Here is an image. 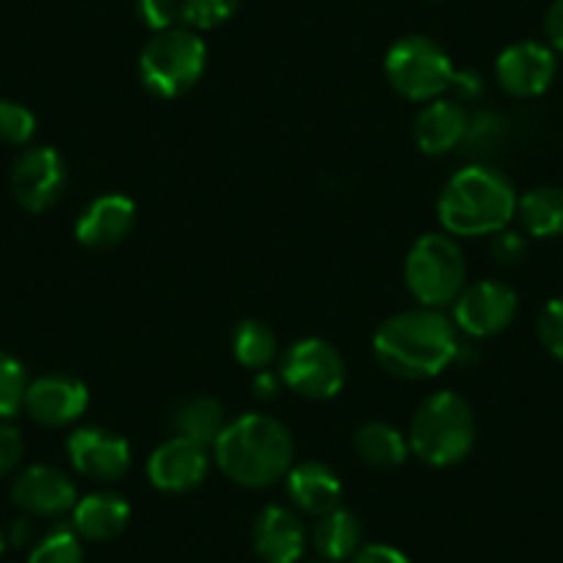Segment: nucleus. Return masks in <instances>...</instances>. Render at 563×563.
I'll list each match as a JSON object with an SVG mask.
<instances>
[{
    "label": "nucleus",
    "instance_id": "25",
    "mask_svg": "<svg viewBox=\"0 0 563 563\" xmlns=\"http://www.w3.org/2000/svg\"><path fill=\"white\" fill-rule=\"evenodd\" d=\"M232 356L238 365L249 367V371H268L274 360L279 356V343L268 323L257 321V318H243L232 329Z\"/></svg>",
    "mask_w": 563,
    "mask_h": 563
},
{
    "label": "nucleus",
    "instance_id": "13",
    "mask_svg": "<svg viewBox=\"0 0 563 563\" xmlns=\"http://www.w3.org/2000/svg\"><path fill=\"white\" fill-rule=\"evenodd\" d=\"M210 473V448L186 437H172L155 448L147 462L150 484L166 495H186L197 489Z\"/></svg>",
    "mask_w": 563,
    "mask_h": 563
},
{
    "label": "nucleus",
    "instance_id": "20",
    "mask_svg": "<svg viewBox=\"0 0 563 563\" xmlns=\"http://www.w3.org/2000/svg\"><path fill=\"white\" fill-rule=\"evenodd\" d=\"M130 506L111 489L78 497L73 508V530L86 541H111L128 528Z\"/></svg>",
    "mask_w": 563,
    "mask_h": 563
},
{
    "label": "nucleus",
    "instance_id": "39",
    "mask_svg": "<svg viewBox=\"0 0 563 563\" xmlns=\"http://www.w3.org/2000/svg\"><path fill=\"white\" fill-rule=\"evenodd\" d=\"M434 3H437V0H434Z\"/></svg>",
    "mask_w": 563,
    "mask_h": 563
},
{
    "label": "nucleus",
    "instance_id": "18",
    "mask_svg": "<svg viewBox=\"0 0 563 563\" xmlns=\"http://www.w3.org/2000/svg\"><path fill=\"white\" fill-rule=\"evenodd\" d=\"M288 478V497L301 514L310 517H323V514L340 508L343 500V484H340L338 473L329 464L318 462V459H307L290 467Z\"/></svg>",
    "mask_w": 563,
    "mask_h": 563
},
{
    "label": "nucleus",
    "instance_id": "32",
    "mask_svg": "<svg viewBox=\"0 0 563 563\" xmlns=\"http://www.w3.org/2000/svg\"><path fill=\"white\" fill-rule=\"evenodd\" d=\"M492 257L503 265H519L528 254V241H525L522 232H511V230H500L492 235Z\"/></svg>",
    "mask_w": 563,
    "mask_h": 563
},
{
    "label": "nucleus",
    "instance_id": "3",
    "mask_svg": "<svg viewBox=\"0 0 563 563\" xmlns=\"http://www.w3.org/2000/svg\"><path fill=\"white\" fill-rule=\"evenodd\" d=\"M517 191L503 172L492 166H467L445 183L437 202L448 235L478 238L506 230L517 216Z\"/></svg>",
    "mask_w": 563,
    "mask_h": 563
},
{
    "label": "nucleus",
    "instance_id": "35",
    "mask_svg": "<svg viewBox=\"0 0 563 563\" xmlns=\"http://www.w3.org/2000/svg\"><path fill=\"white\" fill-rule=\"evenodd\" d=\"M544 31L547 42H550V51L555 53V56H563V0H555V3L547 9Z\"/></svg>",
    "mask_w": 563,
    "mask_h": 563
},
{
    "label": "nucleus",
    "instance_id": "7",
    "mask_svg": "<svg viewBox=\"0 0 563 563\" xmlns=\"http://www.w3.org/2000/svg\"><path fill=\"white\" fill-rule=\"evenodd\" d=\"M384 75L404 100L431 102L451 89L456 69L440 42L411 34L389 47L384 56Z\"/></svg>",
    "mask_w": 563,
    "mask_h": 563
},
{
    "label": "nucleus",
    "instance_id": "12",
    "mask_svg": "<svg viewBox=\"0 0 563 563\" xmlns=\"http://www.w3.org/2000/svg\"><path fill=\"white\" fill-rule=\"evenodd\" d=\"M558 73L555 53L550 45L541 42H514L506 51L497 56L495 62V78L511 97L528 100V97L544 95L552 86Z\"/></svg>",
    "mask_w": 563,
    "mask_h": 563
},
{
    "label": "nucleus",
    "instance_id": "33",
    "mask_svg": "<svg viewBox=\"0 0 563 563\" xmlns=\"http://www.w3.org/2000/svg\"><path fill=\"white\" fill-rule=\"evenodd\" d=\"M25 442L18 426L9 420H0V475L12 473L20 462H23Z\"/></svg>",
    "mask_w": 563,
    "mask_h": 563
},
{
    "label": "nucleus",
    "instance_id": "36",
    "mask_svg": "<svg viewBox=\"0 0 563 563\" xmlns=\"http://www.w3.org/2000/svg\"><path fill=\"white\" fill-rule=\"evenodd\" d=\"M448 91H456L459 100H475V97L484 91V80L481 75H475L473 69H459L451 80V89Z\"/></svg>",
    "mask_w": 563,
    "mask_h": 563
},
{
    "label": "nucleus",
    "instance_id": "11",
    "mask_svg": "<svg viewBox=\"0 0 563 563\" xmlns=\"http://www.w3.org/2000/svg\"><path fill=\"white\" fill-rule=\"evenodd\" d=\"M23 409L45 429H64L89 409V387L69 373H47L29 382Z\"/></svg>",
    "mask_w": 563,
    "mask_h": 563
},
{
    "label": "nucleus",
    "instance_id": "10",
    "mask_svg": "<svg viewBox=\"0 0 563 563\" xmlns=\"http://www.w3.org/2000/svg\"><path fill=\"white\" fill-rule=\"evenodd\" d=\"M67 191V164L53 147H29L12 166V194L29 213L56 208Z\"/></svg>",
    "mask_w": 563,
    "mask_h": 563
},
{
    "label": "nucleus",
    "instance_id": "19",
    "mask_svg": "<svg viewBox=\"0 0 563 563\" xmlns=\"http://www.w3.org/2000/svg\"><path fill=\"white\" fill-rule=\"evenodd\" d=\"M470 117L456 100H431L415 119V141L426 155H448L467 139Z\"/></svg>",
    "mask_w": 563,
    "mask_h": 563
},
{
    "label": "nucleus",
    "instance_id": "4",
    "mask_svg": "<svg viewBox=\"0 0 563 563\" xmlns=\"http://www.w3.org/2000/svg\"><path fill=\"white\" fill-rule=\"evenodd\" d=\"M475 434L473 406L453 389H442L417 406L409 426V451L429 467H453L470 456Z\"/></svg>",
    "mask_w": 563,
    "mask_h": 563
},
{
    "label": "nucleus",
    "instance_id": "9",
    "mask_svg": "<svg viewBox=\"0 0 563 563\" xmlns=\"http://www.w3.org/2000/svg\"><path fill=\"white\" fill-rule=\"evenodd\" d=\"M453 327L470 338H495L506 332L511 321L517 318L519 296L506 282L481 279L467 285L453 301Z\"/></svg>",
    "mask_w": 563,
    "mask_h": 563
},
{
    "label": "nucleus",
    "instance_id": "22",
    "mask_svg": "<svg viewBox=\"0 0 563 563\" xmlns=\"http://www.w3.org/2000/svg\"><path fill=\"white\" fill-rule=\"evenodd\" d=\"M354 451L373 470H395L409 459V440L389 422H365L354 434Z\"/></svg>",
    "mask_w": 563,
    "mask_h": 563
},
{
    "label": "nucleus",
    "instance_id": "14",
    "mask_svg": "<svg viewBox=\"0 0 563 563\" xmlns=\"http://www.w3.org/2000/svg\"><path fill=\"white\" fill-rule=\"evenodd\" d=\"M67 456L75 473L89 481L111 484L130 470V445L102 426H84L67 440Z\"/></svg>",
    "mask_w": 563,
    "mask_h": 563
},
{
    "label": "nucleus",
    "instance_id": "28",
    "mask_svg": "<svg viewBox=\"0 0 563 563\" xmlns=\"http://www.w3.org/2000/svg\"><path fill=\"white\" fill-rule=\"evenodd\" d=\"M36 133V117L18 100H0V141L25 147Z\"/></svg>",
    "mask_w": 563,
    "mask_h": 563
},
{
    "label": "nucleus",
    "instance_id": "29",
    "mask_svg": "<svg viewBox=\"0 0 563 563\" xmlns=\"http://www.w3.org/2000/svg\"><path fill=\"white\" fill-rule=\"evenodd\" d=\"M241 0H183V23L194 31L224 25L238 12Z\"/></svg>",
    "mask_w": 563,
    "mask_h": 563
},
{
    "label": "nucleus",
    "instance_id": "15",
    "mask_svg": "<svg viewBox=\"0 0 563 563\" xmlns=\"http://www.w3.org/2000/svg\"><path fill=\"white\" fill-rule=\"evenodd\" d=\"M12 500L29 517H64L78 503V489L73 478L51 464H31L14 478Z\"/></svg>",
    "mask_w": 563,
    "mask_h": 563
},
{
    "label": "nucleus",
    "instance_id": "16",
    "mask_svg": "<svg viewBox=\"0 0 563 563\" xmlns=\"http://www.w3.org/2000/svg\"><path fill=\"white\" fill-rule=\"evenodd\" d=\"M135 224V202L124 194L95 197L75 221V238L86 249L119 246Z\"/></svg>",
    "mask_w": 563,
    "mask_h": 563
},
{
    "label": "nucleus",
    "instance_id": "34",
    "mask_svg": "<svg viewBox=\"0 0 563 563\" xmlns=\"http://www.w3.org/2000/svg\"><path fill=\"white\" fill-rule=\"evenodd\" d=\"M349 563H411L400 550L389 544H362Z\"/></svg>",
    "mask_w": 563,
    "mask_h": 563
},
{
    "label": "nucleus",
    "instance_id": "2",
    "mask_svg": "<svg viewBox=\"0 0 563 563\" xmlns=\"http://www.w3.org/2000/svg\"><path fill=\"white\" fill-rule=\"evenodd\" d=\"M213 456L232 484L268 489L290 473L296 445L288 426H282L276 417L246 411L227 422L213 445Z\"/></svg>",
    "mask_w": 563,
    "mask_h": 563
},
{
    "label": "nucleus",
    "instance_id": "30",
    "mask_svg": "<svg viewBox=\"0 0 563 563\" xmlns=\"http://www.w3.org/2000/svg\"><path fill=\"white\" fill-rule=\"evenodd\" d=\"M135 14L153 34H158L180 23L183 0H135Z\"/></svg>",
    "mask_w": 563,
    "mask_h": 563
},
{
    "label": "nucleus",
    "instance_id": "37",
    "mask_svg": "<svg viewBox=\"0 0 563 563\" xmlns=\"http://www.w3.org/2000/svg\"><path fill=\"white\" fill-rule=\"evenodd\" d=\"M282 384H285V382H282L279 373H274V371H257V376H254L252 389H254V395H257V398L271 400V398H276V393H279Z\"/></svg>",
    "mask_w": 563,
    "mask_h": 563
},
{
    "label": "nucleus",
    "instance_id": "26",
    "mask_svg": "<svg viewBox=\"0 0 563 563\" xmlns=\"http://www.w3.org/2000/svg\"><path fill=\"white\" fill-rule=\"evenodd\" d=\"M29 376L18 356L0 351V420H12L25 404Z\"/></svg>",
    "mask_w": 563,
    "mask_h": 563
},
{
    "label": "nucleus",
    "instance_id": "6",
    "mask_svg": "<svg viewBox=\"0 0 563 563\" xmlns=\"http://www.w3.org/2000/svg\"><path fill=\"white\" fill-rule=\"evenodd\" d=\"M404 282L420 307H451L467 288V260L462 246L442 232L417 238L404 260Z\"/></svg>",
    "mask_w": 563,
    "mask_h": 563
},
{
    "label": "nucleus",
    "instance_id": "1",
    "mask_svg": "<svg viewBox=\"0 0 563 563\" xmlns=\"http://www.w3.org/2000/svg\"><path fill=\"white\" fill-rule=\"evenodd\" d=\"M459 329L442 310L417 307L387 318L373 334L376 362L395 378L426 382L459 360Z\"/></svg>",
    "mask_w": 563,
    "mask_h": 563
},
{
    "label": "nucleus",
    "instance_id": "23",
    "mask_svg": "<svg viewBox=\"0 0 563 563\" xmlns=\"http://www.w3.org/2000/svg\"><path fill=\"white\" fill-rule=\"evenodd\" d=\"M517 216L530 238L563 235V188L536 186L519 197Z\"/></svg>",
    "mask_w": 563,
    "mask_h": 563
},
{
    "label": "nucleus",
    "instance_id": "17",
    "mask_svg": "<svg viewBox=\"0 0 563 563\" xmlns=\"http://www.w3.org/2000/svg\"><path fill=\"white\" fill-rule=\"evenodd\" d=\"M252 544L263 563H299L307 550L299 514L285 506H265L254 519Z\"/></svg>",
    "mask_w": 563,
    "mask_h": 563
},
{
    "label": "nucleus",
    "instance_id": "24",
    "mask_svg": "<svg viewBox=\"0 0 563 563\" xmlns=\"http://www.w3.org/2000/svg\"><path fill=\"white\" fill-rule=\"evenodd\" d=\"M227 422H230V417H227L224 404L210 398V395H199V398L186 400L175 415L177 437H186V440L199 442L205 448L216 445L221 431L227 429Z\"/></svg>",
    "mask_w": 563,
    "mask_h": 563
},
{
    "label": "nucleus",
    "instance_id": "21",
    "mask_svg": "<svg viewBox=\"0 0 563 563\" xmlns=\"http://www.w3.org/2000/svg\"><path fill=\"white\" fill-rule=\"evenodd\" d=\"M312 547L329 563L351 561L354 552L362 547V525L356 514L340 506L318 517L316 528H312Z\"/></svg>",
    "mask_w": 563,
    "mask_h": 563
},
{
    "label": "nucleus",
    "instance_id": "31",
    "mask_svg": "<svg viewBox=\"0 0 563 563\" xmlns=\"http://www.w3.org/2000/svg\"><path fill=\"white\" fill-rule=\"evenodd\" d=\"M539 340L547 354L563 362V296L547 301L544 310L539 312Z\"/></svg>",
    "mask_w": 563,
    "mask_h": 563
},
{
    "label": "nucleus",
    "instance_id": "38",
    "mask_svg": "<svg viewBox=\"0 0 563 563\" xmlns=\"http://www.w3.org/2000/svg\"><path fill=\"white\" fill-rule=\"evenodd\" d=\"M3 550H7V541H3V533H0V555H3Z\"/></svg>",
    "mask_w": 563,
    "mask_h": 563
},
{
    "label": "nucleus",
    "instance_id": "8",
    "mask_svg": "<svg viewBox=\"0 0 563 563\" xmlns=\"http://www.w3.org/2000/svg\"><path fill=\"white\" fill-rule=\"evenodd\" d=\"M279 376L285 387L310 400H329L343 389L345 362L332 343L321 338L296 340L282 354Z\"/></svg>",
    "mask_w": 563,
    "mask_h": 563
},
{
    "label": "nucleus",
    "instance_id": "27",
    "mask_svg": "<svg viewBox=\"0 0 563 563\" xmlns=\"http://www.w3.org/2000/svg\"><path fill=\"white\" fill-rule=\"evenodd\" d=\"M29 563H84L80 536L73 528H58L31 550Z\"/></svg>",
    "mask_w": 563,
    "mask_h": 563
},
{
    "label": "nucleus",
    "instance_id": "5",
    "mask_svg": "<svg viewBox=\"0 0 563 563\" xmlns=\"http://www.w3.org/2000/svg\"><path fill=\"white\" fill-rule=\"evenodd\" d=\"M208 67V47L188 25H175L153 34L139 56V80L150 95L175 100L188 95L202 80Z\"/></svg>",
    "mask_w": 563,
    "mask_h": 563
}]
</instances>
